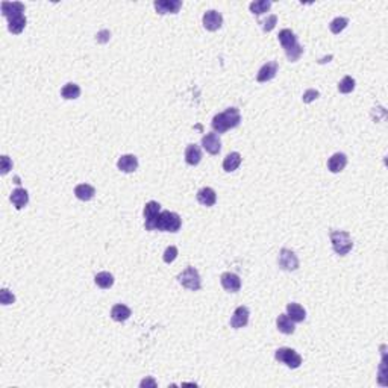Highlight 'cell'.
<instances>
[{
	"label": "cell",
	"instance_id": "6da1fadb",
	"mask_svg": "<svg viewBox=\"0 0 388 388\" xmlns=\"http://www.w3.org/2000/svg\"><path fill=\"white\" fill-rule=\"evenodd\" d=\"M25 5L20 2H2V14L8 20L9 32L18 35L26 28Z\"/></svg>",
	"mask_w": 388,
	"mask_h": 388
},
{
	"label": "cell",
	"instance_id": "7a4b0ae2",
	"mask_svg": "<svg viewBox=\"0 0 388 388\" xmlns=\"http://www.w3.org/2000/svg\"><path fill=\"white\" fill-rule=\"evenodd\" d=\"M241 123V115H240V111L238 108H228L224 112H220L217 114L214 118H212V129L218 134H224L229 129H235L238 128Z\"/></svg>",
	"mask_w": 388,
	"mask_h": 388
},
{
	"label": "cell",
	"instance_id": "3957f363",
	"mask_svg": "<svg viewBox=\"0 0 388 388\" xmlns=\"http://www.w3.org/2000/svg\"><path fill=\"white\" fill-rule=\"evenodd\" d=\"M278 39H279L281 46L283 47L285 55H287L290 63H296L303 53V47L299 44L297 36L294 35V32L291 29H282L278 35Z\"/></svg>",
	"mask_w": 388,
	"mask_h": 388
},
{
	"label": "cell",
	"instance_id": "277c9868",
	"mask_svg": "<svg viewBox=\"0 0 388 388\" xmlns=\"http://www.w3.org/2000/svg\"><path fill=\"white\" fill-rule=\"evenodd\" d=\"M331 237V243H332V249L337 255L340 256H344L347 255L352 247H353V241L349 235V232H346V231H332L329 234Z\"/></svg>",
	"mask_w": 388,
	"mask_h": 388
},
{
	"label": "cell",
	"instance_id": "5b68a950",
	"mask_svg": "<svg viewBox=\"0 0 388 388\" xmlns=\"http://www.w3.org/2000/svg\"><path fill=\"white\" fill-rule=\"evenodd\" d=\"M182 226V220L179 214L173 211H162L159 214L158 223H156V231L161 232H177Z\"/></svg>",
	"mask_w": 388,
	"mask_h": 388
},
{
	"label": "cell",
	"instance_id": "8992f818",
	"mask_svg": "<svg viewBox=\"0 0 388 388\" xmlns=\"http://www.w3.org/2000/svg\"><path fill=\"white\" fill-rule=\"evenodd\" d=\"M177 281L182 283V287H185V288H188L191 291H197L202 287L200 275H199V272L194 267H187L177 276Z\"/></svg>",
	"mask_w": 388,
	"mask_h": 388
},
{
	"label": "cell",
	"instance_id": "52a82bcc",
	"mask_svg": "<svg viewBox=\"0 0 388 388\" xmlns=\"http://www.w3.org/2000/svg\"><path fill=\"white\" fill-rule=\"evenodd\" d=\"M275 358L279 362L290 367V369H297L302 364V356L294 349H290V347H279L275 353Z\"/></svg>",
	"mask_w": 388,
	"mask_h": 388
},
{
	"label": "cell",
	"instance_id": "ba28073f",
	"mask_svg": "<svg viewBox=\"0 0 388 388\" xmlns=\"http://www.w3.org/2000/svg\"><path fill=\"white\" fill-rule=\"evenodd\" d=\"M159 214H161V205L158 202L152 200V202L146 203V207H144V226L147 231L156 229Z\"/></svg>",
	"mask_w": 388,
	"mask_h": 388
},
{
	"label": "cell",
	"instance_id": "9c48e42d",
	"mask_svg": "<svg viewBox=\"0 0 388 388\" xmlns=\"http://www.w3.org/2000/svg\"><path fill=\"white\" fill-rule=\"evenodd\" d=\"M278 262H279V267L282 270H287V272H294L299 269V259L296 256V253L290 249H282L279 252V258H278Z\"/></svg>",
	"mask_w": 388,
	"mask_h": 388
},
{
	"label": "cell",
	"instance_id": "30bf717a",
	"mask_svg": "<svg viewBox=\"0 0 388 388\" xmlns=\"http://www.w3.org/2000/svg\"><path fill=\"white\" fill-rule=\"evenodd\" d=\"M155 9L158 14L164 15V14H177L179 9L182 8L180 0H156L153 3Z\"/></svg>",
	"mask_w": 388,
	"mask_h": 388
},
{
	"label": "cell",
	"instance_id": "8fae6325",
	"mask_svg": "<svg viewBox=\"0 0 388 388\" xmlns=\"http://www.w3.org/2000/svg\"><path fill=\"white\" fill-rule=\"evenodd\" d=\"M223 25V17L220 12L211 9V11H207L203 14V26H205L207 31L210 32H215L221 28Z\"/></svg>",
	"mask_w": 388,
	"mask_h": 388
},
{
	"label": "cell",
	"instance_id": "7c38bea8",
	"mask_svg": "<svg viewBox=\"0 0 388 388\" xmlns=\"http://www.w3.org/2000/svg\"><path fill=\"white\" fill-rule=\"evenodd\" d=\"M220 282H221V287L226 290L228 293H237V291H240V288H241V279H240V276L235 275V273H231V272L223 273L221 278H220Z\"/></svg>",
	"mask_w": 388,
	"mask_h": 388
},
{
	"label": "cell",
	"instance_id": "4fadbf2b",
	"mask_svg": "<svg viewBox=\"0 0 388 388\" xmlns=\"http://www.w3.org/2000/svg\"><path fill=\"white\" fill-rule=\"evenodd\" d=\"M202 146L205 149L210 155H218L220 150H221V141H220V137L214 132L211 134H207L205 137L202 138Z\"/></svg>",
	"mask_w": 388,
	"mask_h": 388
},
{
	"label": "cell",
	"instance_id": "5bb4252c",
	"mask_svg": "<svg viewBox=\"0 0 388 388\" xmlns=\"http://www.w3.org/2000/svg\"><path fill=\"white\" fill-rule=\"evenodd\" d=\"M249 310L246 306H238L235 310L232 318H231V326L234 329H240V328H244L247 323H249Z\"/></svg>",
	"mask_w": 388,
	"mask_h": 388
},
{
	"label": "cell",
	"instance_id": "9a60e30c",
	"mask_svg": "<svg viewBox=\"0 0 388 388\" xmlns=\"http://www.w3.org/2000/svg\"><path fill=\"white\" fill-rule=\"evenodd\" d=\"M278 63L276 61H272V63H267V64H264L259 71H258V76H256V80L258 82H269V80H272L276 73H278Z\"/></svg>",
	"mask_w": 388,
	"mask_h": 388
},
{
	"label": "cell",
	"instance_id": "2e32d148",
	"mask_svg": "<svg viewBox=\"0 0 388 388\" xmlns=\"http://www.w3.org/2000/svg\"><path fill=\"white\" fill-rule=\"evenodd\" d=\"M117 167L123 173H134L138 169V159L135 155H123L117 161Z\"/></svg>",
	"mask_w": 388,
	"mask_h": 388
},
{
	"label": "cell",
	"instance_id": "e0dca14e",
	"mask_svg": "<svg viewBox=\"0 0 388 388\" xmlns=\"http://www.w3.org/2000/svg\"><path fill=\"white\" fill-rule=\"evenodd\" d=\"M197 202L203 207H212V205H215V202H217V194H215V191L212 188L205 187V188H202V190L197 191Z\"/></svg>",
	"mask_w": 388,
	"mask_h": 388
},
{
	"label": "cell",
	"instance_id": "ac0fdd59",
	"mask_svg": "<svg viewBox=\"0 0 388 388\" xmlns=\"http://www.w3.org/2000/svg\"><path fill=\"white\" fill-rule=\"evenodd\" d=\"M347 166V156L344 153H334L328 161V169L332 173H340Z\"/></svg>",
	"mask_w": 388,
	"mask_h": 388
},
{
	"label": "cell",
	"instance_id": "d6986e66",
	"mask_svg": "<svg viewBox=\"0 0 388 388\" xmlns=\"http://www.w3.org/2000/svg\"><path fill=\"white\" fill-rule=\"evenodd\" d=\"M11 202L17 210H23L28 202H29V194L25 188H15L11 193Z\"/></svg>",
	"mask_w": 388,
	"mask_h": 388
},
{
	"label": "cell",
	"instance_id": "ffe728a7",
	"mask_svg": "<svg viewBox=\"0 0 388 388\" xmlns=\"http://www.w3.org/2000/svg\"><path fill=\"white\" fill-rule=\"evenodd\" d=\"M131 316H132L131 308H129V306H126V305H123V303L114 305L112 310H111V318L114 321H126Z\"/></svg>",
	"mask_w": 388,
	"mask_h": 388
},
{
	"label": "cell",
	"instance_id": "44dd1931",
	"mask_svg": "<svg viewBox=\"0 0 388 388\" xmlns=\"http://www.w3.org/2000/svg\"><path fill=\"white\" fill-rule=\"evenodd\" d=\"M276 326L279 332L285 334V335H290L296 331V326H294V321L287 316V314H281L276 320Z\"/></svg>",
	"mask_w": 388,
	"mask_h": 388
},
{
	"label": "cell",
	"instance_id": "7402d4cb",
	"mask_svg": "<svg viewBox=\"0 0 388 388\" xmlns=\"http://www.w3.org/2000/svg\"><path fill=\"white\" fill-rule=\"evenodd\" d=\"M185 161L188 166H197L202 161V150L197 144H188L185 149Z\"/></svg>",
	"mask_w": 388,
	"mask_h": 388
},
{
	"label": "cell",
	"instance_id": "603a6c76",
	"mask_svg": "<svg viewBox=\"0 0 388 388\" xmlns=\"http://www.w3.org/2000/svg\"><path fill=\"white\" fill-rule=\"evenodd\" d=\"M287 316L294 321V323H300L306 318V311L302 308L299 303H288L287 305Z\"/></svg>",
	"mask_w": 388,
	"mask_h": 388
},
{
	"label": "cell",
	"instance_id": "cb8c5ba5",
	"mask_svg": "<svg viewBox=\"0 0 388 388\" xmlns=\"http://www.w3.org/2000/svg\"><path fill=\"white\" fill-rule=\"evenodd\" d=\"M240 164H241V155H240L238 152H232V153H229L226 158H224V161H223V170L228 172V173L235 172V170L240 167Z\"/></svg>",
	"mask_w": 388,
	"mask_h": 388
},
{
	"label": "cell",
	"instance_id": "d4e9b609",
	"mask_svg": "<svg viewBox=\"0 0 388 388\" xmlns=\"http://www.w3.org/2000/svg\"><path fill=\"white\" fill-rule=\"evenodd\" d=\"M96 194V190L94 187L88 185V183H80L74 188V196L79 199V200H84V202H88L94 197Z\"/></svg>",
	"mask_w": 388,
	"mask_h": 388
},
{
	"label": "cell",
	"instance_id": "484cf974",
	"mask_svg": "<svg viewBox=\"0 0 388 388\" xmlns=\"http://www.w3.org/2000/svg\"><path fill=\"white\" fill-rule=\"evenodd\" d=\"M94 282H96L97 287H100L102 290H108L114 285V276L109 272H100V273L96 275Z\"/></svg>",
	"mask_w": 388,
	"mask_h": 388
},
{
	"label": "cell",
	"instance_id": "4316f807",
	"mask_svg": "<svg viewBox=\"0 0 388 388\" xmlns=\"http://www.w3.org/2000/svg\"><path fill=\"white\" fill-rule=\"evenodd\" d=\"M61 96H63L66 100H74L80 96V87L70 82V84L64 85V88L61 90Z\"/></svg>",
	"mask_w": 388,
	"mask_h": 388
},
{
	"label": "cell",
	"instance_id": "83f0119b",
	"mask_svg": "<svg viewBox=\"0 0 388 388\" xmlns=\"http://www.w3.org/2000/svg\"><path fill=\"white\" fill-rule=\"evenodd\" d=\"M270 8H272V2H269V0H258V2H252L249 5L250 12L255 15H261L264 12H267Z\"/></svg>",
	"mask_w": 388,
	"mask_h": 388
},
{
	"label": "cell",
	"instance_id": "f1b7e54d",
	"mask_svg": "<svg viewBox=\"0 0 388 388\" xmlns=\"http://www.w3.org/2000/svg\"><path fill=\"white\" fill-rule=\"evenodd\" d=\"M353 90H355V79L351 76H344L338 84V91L341 94H349Z\"/></svg>",
	"mask_w": 388,
	"mask_h": 388
},
{
	"label": "cell",
	"instance_id": "f546056e",
	"mask_svg": "<svg viewBox=\"0 0 388 388\" xmlns=\"http://www.w3.org/2000/svg\"><path fill=\"white\" fill-rule=\"evenodd\" d=\"M347 25H349V20H347L346 17H337V18H334L332 22H331L329 29H331L332 34L338 35L340 32H343V31L347 28Z\"/></svg>",
	"mask_w": 388,
	"mask_h": 388
},
{
	"label": "cell",
	"instance_id": "4dcf8cb0",
	"mask_svg": "<svg viewBox=\"0 0 388 388\" xmlns=\"http://www.w3.org/2000/svg\"><path fill=\"white\" fill-rule=\"evenodd\" d=\"M0 302H2V305H11L15 302V296L8 288H3L0 291Z\"/></svg>",
	"mask_w": 388,
	"mask_h": 388
},
{
	"label": "cell",
	"instance_id": "1f68e13d",
	"mask_svg": "<svg viewBox=\"0 0 388 388\" xmlns=\"http://www.w3.org/2000/svg\"><path fill=\"white\" fill-rule=\"evenodd\" d=\"M176 258H177V247H175V246L167 247L166 252H164V262L172 264Z\"/></svg>",
	"mask_w": 388,
	"mask_h": 388
},
{
	"label": "cell",
	"instance_id": "d6a6232c",
	"mask_svg": "<svg viewBox=\"0 0 388 388\" xmlns=\"http://www.w3.org/2000/svg\"><path fill=\"white\" fill-rule=\"evenodd\" d=\"M276 23H278V17H276V15H270V17H267V20H265V22L262 23V31H264V32H270V31H273L275 26H276Z\"/></svg>",
	"mask_w": 388,
	"mask_h": 388
},
{
	"label": "cell",
	"instance_id": "836d02e7",
	"mask_svg": "<svg viewBox=\"0 0 388 388\" xmlns=\"http://www.w3.org/2000/svg\"><path fill=\"white\" fill-rule=\"evenodd\" d=\"M318 96H320V93H318L317 90H306V91L303 93L302 100H303V104H311V102H314L316 99H318Z\"/></svg>",
	"mask_w": 388,
	"mask_h": 388
},
{
	"label": "cell",
	"instance_id": "e575fe53",
	"mask_svg": "<svg viewBox=\"0 0 388 388\" xmlns=\"http://www.w3.org/2000/svg\"><path fill=\"white\" fill-rule=\"evenodd\" d=\"M0 164H2V175H6L9 170H12V161L8 155H3L0 158Z\"/></svg>",
	"mask_w": 388,
	"mask_h": 388
},
{
	"label": "cell",
	"instance_id": "d590c367",
	"mask_svg": "<svg viewBox=\"0 0 388 388\" xmlns=\"http://www.w3.org/2000/svg\"><path fill=\"white\" fill-rule=\"evenodd\" d=\"M109 36H111L109 31H102L100 34H97V41L99 43H106L109 39Z\"/></svg>",
	"mask_w": 388,
	"mask_h": 388
},
{
	"label": "cell",
	"instance_id": "8d00e7d4",
	"mask_svg": "<svg viewBox=\"0 0 388 388\" xmlns=\"http://www.w3.org/2000/svg\"><path fill=\"white\" fill-rule=\"evenodd\" d=\"M147 385L156 387V384H155V381H153V379H147V381L144 379V381H142V382H141V387H147Z\"/></svg>",
	"mask_w": 388,
	"mask_h": 388
}]
</instances>
